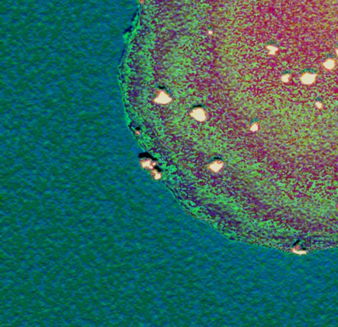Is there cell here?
<instances>
[{"mask_svg":"<svg viewBox=\"0 0 338 327\" xmlns=\"http://www.w3.org/2000/svg\"><path fill=\"white\" fill-rule=\"evenodd\" d=\"M336 55H337V57H338V49H337L336 50Z\"/></svg>","mask_w":338,"mask_h":327,"instance_id":"5b68a950","label":"cell"},{"mask_svg":"<svg viewBox=\"0 0 338 327\" xmlns=\"http://www.w3.org/2000/svg\"><path fill=\"white\" fill-rule=\"evenodd\" d=\"M336 65V61H335L334 59H331V58L327 59L324 62V63H323V66H324L325 69L327 70H331L334 69Z\"/></svg>","mask_w":338,"mask_h":327,"instance_id":"7a4b0ae2","label":"cell"},{"mask_svg":"<svg viewBox=\"0 0 338 327\" xmlns=\"http://www.w3.org/2000/svg\"><path fill=\"white\" fill-rule=\"evenodd\" d=\"M316 107H317V108H320H320H321L322 107V104H321V103H320V102H316Z\"/></svg>","mask_w":338,"mask_h":327,"instance_id":"277c9868","label":"cell"},{"mask_svg":"<svg viewBox=\"0 0 338 327\" xmlns=\"http://www.w3.org/2000/svg\"><path fill=\"white\" fill-rule=\"evenodd\" d=\"M316 75L310 72H306L303 74L300 77V80L302 84L309 85L314 83L316 80Z\"/></svg>","mask_w":338,"mask_h":327,"instance_id":"6da1fadb","label":"cell"},{"mask_svg":"<svg viewBox=\"0 0 338 327\" xmlns=\"http://www.w3.org/2000/svg\"><path fill=\"white\" fill-rule=\"evenodd\" d=\"M290 75H285L282 76V80L284 82H288L290 80Z\"/></svg>","mask_w":338,"mask_h":327,"instance_id":"3957f363","label":"cell"}]
</instances>
